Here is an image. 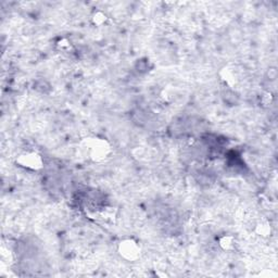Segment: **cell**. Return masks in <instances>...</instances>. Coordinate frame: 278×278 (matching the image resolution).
Here are the masks:
<instances>
[{"label": "cell", "instance_id": "52a82bcc", "mask_svg": "<svg viewBox=\"0 0 278 278\" xmlns=\"http://www.w3.org/2000/svg\"><path fill=\"white\" fill-rule=\"evenodd\" d=\"M110 21L109 16L100 9L94 10L90 15V23L96 27H103L108 24Z\"/></svg>", "mask_w": 278, "mask_h": 278}, {"label": "cell", "instance_id": "3957f363", "mask_svg": "<svg viewBox=\"0 0 278 278\" xmlns=\"http://www.w3.org/2000/svg\"><path fill=\"white\" fill-rule=\"evenodd\" d=\"M16 163L23 170L30 171V172H39L44 169L45 160L39 152L31 150L18 155L16 159Z\"/></svg>", "mask_w": 278, "mask_h": 278}, {"label": "cell", "instance_id": "6da1fadb", "mask_svg": "<svg viewBox=\"0 0 278 278\" xmlns=\"http://www.w3.org/2000/svg\"><path fill=\"white\" fill-rule=\"evenodd\" d=\"M81 148L88 160L101 163L112 155V146L108 139L99 136H90L83 139Z\"/></svg>", "mask_w": 278, "mask_h": 278}, {"label": "cell", "instance_id": "7a4b0ae2", "mask_svg": "<svg viewBox=\"0 0 278 278\" xmlns=\"http://www.w3.org/2000/svg\"><path fill=\"white\" fill-rule=\"evenodd\" d=\"M119 257L126 262H135L141 257V244L134 237L123 238L117 245Z\"/></svg>", "mask_w": 278, "mask_h": 278}, {"label": "cell", "instance_id": "8992f818", "mask_svg": "<svg viewBox=\"0 0 278 278\" xmlns=\"http://www.w3.org/2000/svg\"><path fill=\"white\" fill-rule=\"evenodd\" d=\"M254 233L261 238H270L273 234V228L267 220H261L254 225Z\"/></svg>", "mask_w": 278, "mask_h": 278}, {"label": "cell", "instance_id": "5b68a950", "mask_svg": "<svg viewBox=\"0 0 278 278\" xmlns=\"http://www.w3.org/2000/svg\"><path fill=\"white\" fill-rule=\"evenodd\" d=\"M217 244H219V247L223 250V251H234L236 247H237V239H236L235 236L233 235L224 234L217 238Z\"/></svg>", "mask_w": 278, "mask_h": 278}, {"label": "cell", "instance_id": "277c9868", "mask_svg": "<svg viewBox=\"0 0 278 278\" xmlns=\"http://www.w3.org/2000/svg\"><path fill=\"white\" fill-rule=\"evenodd\" d=\"M219 76L221 78V81L228 87H234L238 82L237 72L235 71V69L233 67L229 66H225L222 68L219 72Z\"/></svg>", "mask_w": 278, "mask_h": 278}, {"label": "cell", "instance_id": "ba28073f", "mask_svg": "<svg viewBox=\"0 0 278 278\" xmlns=\"http://www.w3.org/2000/svg\"><path fill=\"white\" fill-rule=\"evenodd\" d=\"M54 47L55 49H58L59 52H71L73 48V44L70 38L66 36L59 37V38L54 41Z\"/></svg>", "mask_w": 278, "mask_h": 278}]
</instances>
